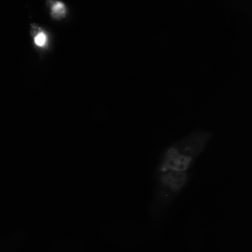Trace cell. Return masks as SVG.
<instances>
[{
    "label": "cell",
    "mask_w": 252,
    "mask_h": 252,
    "mask_svg": "<svg viewBox=\"0 0 252 252\" xmlns=\"http://www.w3.org/2000/svg\"><path fill=\"white\" fill-rule=\"evenodd\" d=\"M190 178V172L168 171L156 176V184L149 212L159 219L183 190Z\"/></svg>",
    "instance_id": "cell-2"
},
{
    "label": "cell",
    "mask_w": 252,
    "mask_h": 252,
    "mask_svg": "<svg viewBox=\"0 0 252 252\" xmlns=\"http://www.w3.org/2000/svg\"><path fill=\"white\" fill-rule=\"evenodd\" d=\"M211 136L208 131L196 129L167 146L159 157L155 176L168 171H189Z\"/></svg>",
    "instance_id": "cell-1"
},
{
    "label": "cell",
    "mask_w": 252,
    "mask_h": 252,
    "mask_svg": "<svg viewBox=\"0 0 252 252\" xmlns=\"http://www.w3.org/2000/svg\"><path fill=\"white\" fill-rule=\"evenodd\" d=\"M48 5L51 15L53 18L61 19L65 15L66 8L63 2L58 0H51Z\"/></svg>",
    "instance_id": "cell-4"
},
{
    "label": "cell",
    "mask_w": 252,
    "mask_h": 252,
    "mask_svg": "<svg viewBox=\"0 0 252 252\" xmlns=\"http://www.w3.org/2000/svg\"><path fill=\"white\" fill-rule=\"evenodd\" d=\"M31 33L35 45L39 48L45 47L48 41L46 32L39 26L32 24L31 26Z\"/></svg>",
    "instance_id": "cell-3"
}]
</instances>
